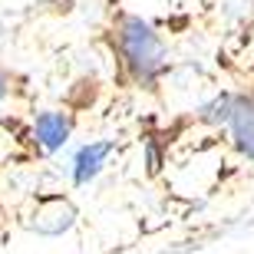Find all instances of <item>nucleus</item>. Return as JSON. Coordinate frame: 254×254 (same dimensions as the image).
<instances>
[{
  "instance_id": "obj_3",
  "label": "nucleus",
  "mask_w": 254,
  "mask_h": 254,
  "mask_svg": "<svg viewBox=\"0 0 254 254\" xmlns=\"http://www.w3.org/2000/svg\"><path fill=\"white\" fill-rule=\"evenodd\" d=\"M69 135V119L60 113H43L37 119V139L43 142V149H60Z\"/></svg>"
},
{
  "instance_id": "obj_5",
  "label": "nucleus",
  "mask_w": 254,
  "mask_h": 254,
  "mask_svg": "<svg viewBox=\"0 0 254 254\" xmlns=\"http://www.w3.org/2000/svg\"><path fill=\"white\" fill-rule=\"evenodd\" d=\"M3 93H7V86H3V76H0V96H3Z\"/></svg>"
},
{
  "instance_id": "obj_1",
  "label": "nucleus",
  "mask_w": 254,
  "mask_h": 254,
  "mask_svg": "<svg viewBox=\"0 0 254 254\" xmlns=\"http://www.w3.org/2000/svg\"><path fill=\"white\" fill-rule=\"evenodd\" d=\"M123 53L129 60V66L139 76H152L162 66V43L152 33L149 23H142L139 17H126L123 20Z\"/></svg>"
},
{
  "instance_id": "obj_2",
  "label": "nucleus",
  "mask_w": 254,
  "mask_h": 254,
  "mask_svg": "<svg viewBox=\"0 0 254 254\" xmlns=\"http://www.w3.org/2000/svg\"><path fill=\"white\" fill-rule=\"evenodd\" d=\"M228 116H231V126H235L238 145L254 159V106L245 103V99H238V103H231V113Z\"/></svg>"
},
{
  "instance_id": "obj_4",
  "label": "nucleus",
  "mask_w": 254,
  "mask_h": 254,
  "mask_svg": "<svg viewBox=\"0 0 254 254\" xmlns=\"http://www.w3.org/2000/svg\"><path fill=\"white\" fill-rule=\"evenodd\" d=\"M109 142H96V145H86V149H79V155H76V182H86L93 179L96 172H99V162L109 155Z\"/></svg>"
}]
</instances>
